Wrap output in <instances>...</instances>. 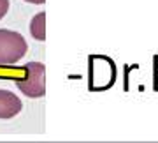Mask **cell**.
<instances>
[{
    "mask_svg": "<svg viewBox=\"0 0 158 143\" xmlns=\"http://www.w3.org/2000/svg\"><path fill=\"white\" fill-rule=\"evenodd\" d=\"M25 76L18 78V88L30 99H39L46 94V67L40 62L25 64Z\"/></svg>",
    "mask_w": 158,
    "mask_h": 143,
    "instance_id": "obj_1",
    "label": "cell"
},
{
    "mask_svg": "<svg viewBox=\"0 0 158 143\" xmlns=\"http://www.w3.org/2000/svg\"><path fill=\"white\" fill-rule=\"evenodd\" d=\"M27 41L12 30H0V65H14L27 55Z\"/></svg>",
    "mask_w": 158,
    "mask_h": 143,
    "instance_id": "obj_2",
    "label": "cell"
},
{
    "mask_svg": "<svg viewBox=\"0 0 158 143\" xmlns=\"http://www.w3.org/2000/svg\"><path fill=\"white\" fill-rule=\"evenodd\" d=\"M23 104L18 96H14L11 90H0V118L7 120L16 117L21 111Z\"/></svg>",
    "mask_w": 158,
    "mask_h": 143,
    "instance_id": "obj_3",
    "label": "cell"
},
{
    "mask_svg": "<svg viewBox=\"0 0 158 143\" xmlns=\"http://www.w3.org/2000/svg\"><path fill=\"white\" fill-rule=\"evenodd\" d=\"M30 34L37 41H46V12H39L32 18Z\"/></svg>",
    "mask_w": 158,
    "mask_h": 143,
    "instance_id": "obj_4",
    "label": "cell"
},
{
    "mask_svg": "<svg viewBox=\"0 0 158 143\" xmlns=\"http://www.w3.org/2000/svg\"><path fill=\"white\" fill-rule=\"evenodd\" d=\"M9 11V0H0V20L7 14Z\"/></svg>",
    "mask_w": 158,
    "mask_h": 143,
    "instance_id": "obj_5",
    "label": "cell"
},
{
    "mask_svg": "<svg viewBox=\"0 0 158 143\" xmlns=\"http://www.w3.org/2000/svg\"><path fill=\"white\" fill-rule=\"evenodd\" d=\"M25 2H28V4H44L46 0H25Z\"/></svg>",
    "mask_w": 158,
    "mask_h": 143,
    "instance_id": "obj_6",
    "label": "cell"
}]
</instances>
